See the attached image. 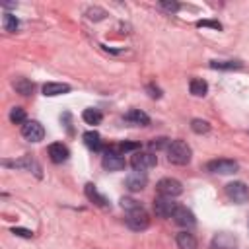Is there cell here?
Listing matches in <instances>:
<instances>
[{
	"label": "cell",
	"mask_w": 249,
	"mask_h": 249,
	"mask_svg": "<svg viewBox=\"0 0 249 249\" xmlns=\"http://www.w3.org/2000/svg\"><path fill=\"white\" fill-rule=\"evenodd\" d=\"M193 158V152H191V146L183 140H173L169 146H167V160L175 165H187Z\"/></svg>",
	"instance_id": "6da1fadb"
},
{
	"label": "cell",
	"mask_w": 249,
	"mask_h": 249,
	"mask_svg": "<svg viewBox=\"0 0 249 249\" xmlns=\"http://www.w3.org/2000/svg\"><path fill=\"white\" fill-rule=\"evenodd\" d=\"M124 222H126V226H128L130 230H134V231H142V230H146V228L150 226V216H148V212L140 206V208H136V210L126 212Z\"/></svg>",
	"instance_id": "7a4b0ae2"
},
{
	"label": "cell",
	"mask_w": 249,
	"mask_h": 249,
	"mask_svg": "<svg viewBox=\"0 0 249 249\" xmlns=\"http://www.w3.org/2000/svg\"><path fill=\"white\" fill-rule=\"evenodd\" d=\"M156 163H158V156H156L154 152H136V154L130 158V165H132L134 171L152 169Z\"/></svg>",
	"instance_id": "3957f363"
},
{
	"label": "cell",
	"mask_w": 249,
	"mask_h": 249,
	"mask_svg": "<svg viewBox=\"0 0 249 249\" xmlns=\"http://www.w3.org/2000/svg\"><path fill=\"white\" fill-rule=\"evenodd\" d=\"M156 189H158V193H160L161 196H169V198L179 196V195L183 193L181 181H177V179H173V177H163V179H160L158 185H156Z\"/></svg>",
	"instance_id": "277c9868"
},
{
	"label": "cell",
	"mask_w": 249,
	"mask_h": 249,
	"mask_svg": "<svg viewBox=\"0 0 249 249\" xmlns=\"http://www.w3.org/2000/svg\"><path fill=\"white\" fill-rule=\"evenodd\" d=\"M226 195L233 202L241 204V202H247L249 200V187L243 181H231V183L226 185Z\"/></svg>",
	"instance_id": "5b68a950"
},
{
	"label": "cell",
	"mask_w": 249,
	"mask_h": 249,
	"mask_svg": "<svg viewBox=\"0 0 249 249\" xmlns=\"http://www.w3.org/2000/svg\"><path fill=\"white\" fill-rule=\"evenodd\" d=\"M21 136L29 142H39L45 138V128L39 121H25L21 124Z\"/></svg>",
	"instance_id": "8992f818"
},
{
	"label": "cell",
	"mask_w": 249,
	"mask_h": 249,
	"mask_svg": "<svg viewBox=\"0 0 249 249\" xmlns=\"http://www.w3.org/2000/svg\"><path fill=\"white\" fill-rule=\"evenodd\" d=\"M237 167H239L237 161H233V160H224V158H220V160H212V161L206 163V169H208L210 173H220V175L235 173Z\"/></svg>",
	"instance_id": "52a82bcc"
},
{
	"label": "cell",
	"mask_w": 249,
	"mask_h": 249,
	"mask_svg": "<svg viewBox=\"0 0 249 249\" xmlns=\"http://www.w3.org/2000/svg\"><path fill=\"white\" fill-rule=\"evenodd\" d=\"M175 208H177V202H173V198H169V196H161L160 195L154 200V212L160 218H171L173 212H175Z\"/></svg>",
	"instance_id": "ba28073f"
},
{
	"label": "cell",
	"mask_w": 249,
	"mask_h": 249,
	"mask_svg": "<svg viewBox=\"0 0 249 249\" xmlns=\"http://www.w3.org/2000/svg\"><path fill=\"white\" fill-rule=\"evenodd\" d=\"M210 249H237V239L228 231H220L212 237Z\"/></svg>",
	"instance_id": "9c48e42d"
},
{
	"label": "cell",
	"mask_w": 249,
	"mask_h": 249,
	"mask_svg": "<svg viewBox=\"0 0 249 249\" xmlns=\"http://www.w3.org/2000/svg\"><path fill=\"white\" fill-rule=\"evenodd\" d=\"M146 183H148V177H146L144 171H132V173H128L126 179H124V187H126L130 193L142 191V189L146 187Z\"/></svg>",
	"instance_id": "30bf717a"
},
{
	"label": "cell",
	"mask_w": 249,
	"mask_h": 249,
	"mask_svg": "<svg viewBox=\"0 0 249 249\" xmlns=\"http://www.w3.org/2000/svg\"><path fill=\"white\" fill-rule=\"evenodd\" d=\"M171 218H173V222H175L177 226H183V228H191V226L196 224L195 214H193L187 206H179V204H177V208H175V212H173Z\"/></svg>",
	"instance_id": "8fae6325"
},
{
	"label": "cell",
	"mask_w": 249,
	"mask_h": 249,
	"mask_svg": "<svg viewBox=\"0 0 249 249\" xmlns=\"http://www.w3.org/2000/svg\"><path fill=\"white\" fill-rule=\"evenodd\" d=\"M101 163H103V167L109 169V171H119V169L124 167V158H123V154H119L117 150H107Z\"/></svg>",
	"instance_id": "7c38bea8"
},
{
	"label": "cell",
	"mask_w": 249,
	"mask_h": 249,
	"mask_svg": "<svg viewBox=\"0 0 249 249\" xmlns=\"http://www.w3.org/2000/svg\"><path fill=\"white\" fill-rule=\"evenodd\" d=\"M47 152H49V158H51L53 163H62V161H66L68 156H70L68 148H66L62 142H53Z\"/></svg>",
	"instance_id": "4fadbf2b"
},
{
	"label": "cell",
	"mask_w": 249,
	"mask_h": 249,
	"mask_svg": "<svg viewBox=\"0 0 249 249\" xmlns=\"http://www.w3.org/2000/svg\"><path fill=\"white\" fill-rule=\"evenodd\" d=\"M123 121L128 123V124H134V126H146V124H150V117L144 111H140V109L126 111L124 117H123Z\"/></svg>",
	"instance_id": "5bb4252c"
},
{
	"label": "cell",
	"mask_w": 249,
	"mask_h": 249,
	"mask_svg": "<svg viewBox=\"0 0 249 249\" xmlns=\"http://www.w3.org/2000/svg\"><path fill=\"white\" fill-rule=\"evenodd\" d=\"M68 91H70V86L68 84H60V82H47L43 86V95H49V97L62 95V93H68Z\"/></svg>",
	"instance_id": "9a60e30c"
},
{
	"label": "cell",
	"mask_w": 249,
	"mask_h": 249,
	"mask_svg": "<svg viewBox=\"0 0 249 249\" xmlns=\"http://www.w3.org/2000/svg\"><path fill=\"white\" fill-rule=\"evenodd\" d=\"M84 144L89 148V150H93V152H101L103 150V142H101V136L95 132V130H88V132H84Z\"/></svg>",
	"instance_id": "2e32d148"
},
{
	"label": "cell",
	"mask_w": 249,
	"mask_h": 249,
	"mask_svg": "<svg viewBox=\"0 0 249 249\" xmlns=\"http://www.w3.org/2000/svg\"><path fill=\"white\" fill-rule=\"evenodd\" d=\"M4 165H10V167H25V169L33 171L37 177H41V167H39V163H35L31 158H21V160H18V161H4Z\"/></svg>",
	"instance_id": "e0dca14e"
},
{
	"label": "cell",
	"mask_w": 249,
	"mask_h": 249,
	"mask_svg": "<svg viewBox=\"0 0 249 249\" xmlns=\"http://www.w3.org/2000/svg\"><path fill=\"white\" fill-rule=\"evenodd\" d=\"M86 196H88L91 202H95L97 206H101V208H109V200H107L103 195L97 193V189H95L93 183H88V185H86Z\"/></svg>",
	"instance_id": "ac0fdd59"
},
{
	"label": "cell",
	"mask_w": 249,
	"mask_h": 249,
	"mask_svg": "<svg viewBox=\"0 0 249 249\" xmlns=\"http://www.w3.org/2000/svg\"><path fill=\"white\" fill-rule=\"evenodd\" d=\"M175 241H177V245H179V249H196V237L193 235V233H189V231H179L177 233V237H175Z\"/></svg>",
	"instance_id": "d6986e66"
},
{
	"label": "cell",
	"mask_w": 249,
	"mask_h": 249,
	"mask_svg": "<svg viewBox=\"0 0 249 249\" xmlns=\"http://www.w3.org/2000/svg\"><path fill=\"white\" fill-rule=\"evenodd\" d=\"M189 91L196 97H204L206 91H208V84L202 80V78H191L189 82Z\"/></svg>",
	"instance_id": "ffe728a7"
},
{
	"label": "cell",
	"mask_w": 249,
	"mask_h": 249,
	"mask_svg": "<svg viewBox=\"0 0 249 249\" xmlns=\"http://www.w3.org/2000/svg\"><path fill=\"white\" fill-rule=\"evenodd\" d=\"M210 68H214V70H239V68H243V62H239V60H210Z\"/></svg>",
	"instance_id": "44dd1931"
},
{
	"label": "cell",
	"mask_w": 249,
	"mask_h": 249,
	"mask_svg": "<svg viewBox=\"0 0 249 249\" xmlns=\"http://www.w3.org/2000/svg\"><path fill=\"white\" fill-rule=\"evenodd\" d=\"M2 27H4V31H8V33H16L18 31V27H19V21H18V18L14 16V14H4L2 16Z\"/></svg>",
	"instance_id": "7402d4cb"
},
{
	"label": "cell",
	"mask_w": 249,
	"mask_h": 249,
	"mask_svg": "<svg viewBox=\"0 0 249 249\" xmlns=\"http://www.w3.org/2000/svg\"><path fill=\"white\" fill-rule=\"evenodd\" d=\"M14 88H16V91L21 93V95H31V91H33V82H29L27 78H16V80H14Z\"/></svg>",
	"instance_id": "603a6c76"
},
{
	"label": "cell",
	"mask_w": 249,
	"mask_h": 249,
	"mask_svg": "<svg viewBox=\"0 0 249 249\" xmlns=\"http://www.w3.org/2000/svg\"><path fill=\"white\" fill-rule=\"evenodd\" d=\"M82 119H84L88 124H99L101 119H103V115H101V111H97V109H84Z\"/></svg>",
	"instance_id": "cb8c5ba5"
},
{
	"label": "cell",
	"mask_w": 249,
	"mask_h": 249,
	"mask_svg": "<svg viewBox=\"0 0 249 249\" xmlns=\"http://www.w3.org/2000/svg\"><path fill=\"white\" fill-rule=\"evenodd\" d=\"M191 130L195 134H206L210 130V124L206 121H202V119H193L191 121Z\"/></svg>",
	"instance_id": "d4e9b609"
},
{
	"label": "cell",
	"mask_w": 249,
	"mask_h": 249,
	"mask_svg": "<svg viewBox=\"0 0 249 249\" xmlns=\"http://www.w3.org/2000/svg\"><path fill=\"white\" fill-rule=\"evenodd\" d=\"M10 121H12L14 124L25 123V109H23V107H14V109L10 111Z\"/></svg>",
	"instance_id": "484cf974"
},
{
	"label": "cell",
	"mask_w": 249,
	"mask_h": 249,
	"mask_svg": "<svg viewBox=\"0 0 249 249\" xmlns=\"http://www.w3.org/2000/svg\"><path fill=\"white\" fill-rule=\"evenodd\" d=\"M169 144H171V140L165 138V136H161V138H154V140L150 142V150H156V152H160V150H167Z\"/></svg>",
	"instance_id": "4316f807"
},
{
	"label": "cell",
	"mask_w": 249,
	"mask_h": 249,
	"mask_svg": "<svg viewBox=\"0 0 249 249\" xmlns=\"http://www.w3.org/2000/svg\"><path fill=\"white\" fill-rule=\"evenodd\" d=\"M121 206H123L126 212H130V210H136V208H140L142 204H140L138 200L130 198V196H124V198H121Z\"/></svg>",
	"instance_id": "83f0119b"
},
{
	"label": "cell",
	"mask_w": 249,
	"mask_h": 249,
	"mask_svg": "<svg viewBox=\"0 0 249 249\" xmlns=\"http://www.w3.org/2000/svg\"><path fill=\"white\" fill-rule=\"evenodd\" d=\"M86 16H88V19L99 21V19H103L107 14H105V10H101V8H89V10L86 12Z\"/></svg>",
	"instance_id": "f1b7e54d"
},
{
	"label": "cell",
	"mask_w": 249,
	"mask_h": 249,
	"mask_svg": "<svg viewBox=\"0 0 249 249\" xmlns=\"http://www.w3.org/2000/svg\"><path fill=\"white\" fill-rule=\"evenodd\" d=\"M138 148H140L138 142H121L115 150H117L119 154H124V152H132V150H138Z\"/></svg>",
	"instance_id": "f546056e"
},
{
	"label": "cell",
	"mask_w": 249,
	"mask_h": 249,
	"mask_svg": "<svg viewBox=\"0 0 249 249\" xmlns=\"http://www.w3.org/2000/svg\"><path fill=\"white\" fill-rule=\"evenodd\" d=\"M160 6L163 8V10H167V12H171V14H175V12H179V8H181V4L179 2H169V0H161L160 2Z\"/></svg>",
	"instance_id": "4dcf8cb0"
},
{
	"label": "cell",
	"mask_w": 249,
	"mask_h": 249,
	"mask_svg": "<svg viewBox=\"0 0 249 249\" xmlns=\"http://www.w3.org/2000/svg\"><path fill=\"white\" fill-rule=\"evenodd\" d=\"M196 25H198V27H212V29H216V31L222 29V25H220L218 21H212V19H200V21H196Z\"/></svg>",
	"instance_id": "1f68e13d"
},
{
	"label": "cell",
	"mask_w": 249,
	"mask_h": 249,
	"mask_svg": "<svg viewBox=\"0 0 249 249\" xmlns=\"http://www.w3.org/2000/svg\"><path fill=\"white\" fill-rule=\"evenodd\" d=\"M12 233H16V235H19V237H31V235H33V231H31V230H25V228H14Z\"/></svg>",
	"instance_id": "d6a6232c"
},
{
	"label": "cell",
	"mask_w": 249,
	"mask_h": 249,
	"mask_svg": "<svg viewBox=\"0 0 249 249\" xmlns=\"http://www.w3.org/2000/svg\"><path fill=\"white\" fill-rule=\"evenodd\" d=\"M146 89L150 91V97H161V91H160L158 88H154V86H148Z\"/></svg>",
	"instance_id": "836d02e7"
}]
</instances>
